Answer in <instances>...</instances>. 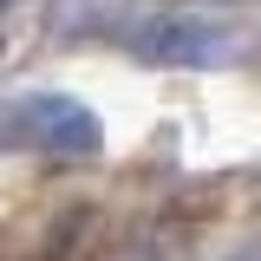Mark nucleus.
<instances>
[{
    "mask_svg": "<svg viewBox=\"0 0 261 261\" xmlns=\"http://www.w3.org/2000/svg\"><path fill=\"white\" fill-rule=\"evenodd\" d=\"M130 46H137V59H150V65H222V59H235V39L222 27H209V20H190V13L144 20L130 33Z\"/></svg>",
    "mask_w": 261,
    "mask_h": 261,
    "instance_id": "obj_2",
    "label": "nucleus"
},
{
    "mask_svg": "<svg viewBox=\"0 0 261 261\" xmlns=\"http://www.w3.org/2000/svg\"><path fill=\"white\" fill-rule=\"evenodd\" d=\"M0 144L7 150H39V157L85 163L105 150V124L85 98L72 92H20L0 105Z\"/></svg>",
    "mask_w": 261,
    "mask_h": 261,
    "instance_id": "obj_1",
    "label": "nucleus"
}]
</instances>
